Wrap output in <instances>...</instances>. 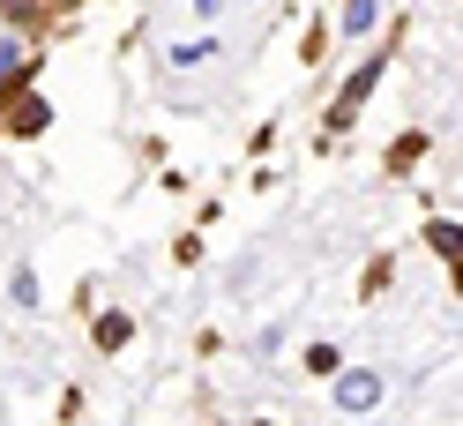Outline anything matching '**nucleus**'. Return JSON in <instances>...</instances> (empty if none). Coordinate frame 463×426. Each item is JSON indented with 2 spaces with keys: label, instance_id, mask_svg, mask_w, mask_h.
Here are the masks:
<instances>
[{
  "label": "nucleus",
  "instance_id": "f257e3e1",
  "mask_svg": "<svg viewBox=\"0 0 463 426\" xmlns=\"http://www.w3.org/2000/svg\"><path fill=\"white\" fill-rule=\"evenodd\" d=\"M389 61H396V38H389V45H373L366 61H359L352 75L336 82V98L322 105V142H336V135H352V128H359V112H366V98H373V90H382Z\"/></svg>",
  "mask_w": 463,
  "mask_h": 426
},
{
  "label": "nucleus",
  "instance_id": "f03ea898",
  "mask_svg": "<svg viewBox=\"0 0 463 426\" xmlns=\"http://www.w3.org/2000/svg\"><path fill=\"white\" fill-rule=\"evenodd\" d=\"M52 128V105L38 90V75H23L15 90H0V135H15V142H38Z\"/></svg>",
  "mask_w": 463,
  "mask_h": 426
},
{
  "label": "nucleus",
  "instance_id": "7ed1b4c3",
  "mask_svg": "<svg viewBox=\"0 0 463 426\" xmlns=\"http://www.w3.org/2000/svg\"><path fill=\"white\" fill-rule=\"evenodd\" d=\"M382 396H389V382L382 374H373V366H336V374H329V404L336 412H382Z\"/></svg>",
  "mask_w": 463,
  "mask_h": 426
},
{
  "label": "nucleus",
  "instance_id": "20e7f679",
  "mask_svg": "<svg viewBox=\"0 0 463 426\" xmlns=\"http://www.w3.org/2000/svg\"><path fill=\"white\" fill-rule=\"evenodd\" d=\"M433 254H441V270H449V284L463 292V224L456 217H426V232H419Z\"/></svg>",
  "mask_w": 463,
  "mask_h": 426
},
{
  "label": "nucleus",
  "instance_id": "39448f33",
  "mask_svg": "<svg viewBox=\"0 0 463 426\" xmlns=\"http://www.w3.org/2000/svg\"><path fill=\"white\" fill-rule=\"evenodd\" d=\"M426 150H433V135H426V128H403V135L389 142V157H382V173H389V180H411L419 165H426Z\"/></svg>",
  "mask_w": 463,
  "mask_h": 426
},
{
  "label": "nucleus",
  "instance_id": "423d86ee",
  "mask_svg": "<svg viewBox=\"0 0 463 426\" xmlns=\"http://www.w3.org/2000/svg\"><path fill=\"white\" fill-rule=\"evenodd\" d=\"M38 68H45V61L31 52V38H23V31H0V90H15V82L38 75Z\"/></svg>",
  "mask_w": 463,
  "mask_h": 426
},
{
  "label": "nucleus",
  "instance_id": "0eeeda50",
  "mask_svg": "<svg viewBox=\"0 0 463 426\" xmlns=\"http://www.w3.org/2000/svg\"><path fill=\"white\" fill-rule=\"evenodd\" d=\"M90 345H98V352H128V345H135V315H120V307L90 315Z\"/></svg>",
  "mask_w": 463,
  "mask_h": 426
},
{
  "label": "nucleus",
  "instance_id": "6e6552de",
  "mask_svg": "<svg viewBox=\"0 0 463 426\" xmlns=\"http://www.w3.org/2000/svg\"><path fill=\"white\" fill-rule=\"evenodd\" d=\"M0 23L23 31V38H38V31H52V0H0Z\"/></svg>",
  "mask_w": 463,
  "mask_h": 426
},
{
  "label": "nucleus",
  "instance_id": "1a4fd4ad",
  "mask_svg": "<svg viewBox=\"0 0 463 426\" xmlns=\"http://www.w3.org/2000/svg\"><path fill=\"white\" fill-rule=\"evenodd\" d=\"M217 52H224L217 31H202V38H172V45H165V68H202V61H217Z\"/></svg>",
  "mask_w": 463,
  "mask_h": 426
},
{
  "label": "nucleus",
  "instance_id": "9d476101",
  "mask_svg": "<svg viewBox=\"0 0 463 426\" xmlns=\"http://www.w3.org/2000/svg\"><path fill=\"white\" fill-rule=\"evenodd\" d=\"M373 23H382V0H336V31L344 38H373Z\"/></svg>",
  "mask_w": 463,
  "mask_h": 426
},
{
  "label": "nucleus",
  "instance_id": "9b49d317",
  "mask_svg": "<svg viewBox=\"0 0 463 426\" xmlns=\"http://www.w3.org/2000/svg\"><path fill=\"white\" fill-rule=\"evenodd\" d=\"M389 277H396V254H373L366 277H359V292H366V299H382V292H389Z\"/></svg>",
  "mask_w": 463,
  "mask_h": 426
},
{
  "label": "nucleus",
  "instance_id": "f8f14e48",
  "mask_svg": "<svg viewBox=\"0 0 463 426\" xmlns=\"http://www.w3.org/2000/svg\"><path fill=\"white\" fill-rule=\"evenodd\" d=\"M8 299L23 307V315L38 307V277H31V262H15V270H8Z\"/></svg>",
  "mask_w": 463,
  "mask_h": 426
},
{
  "label": "nucleus",
  "instance_id": "ddd939ff",
  "mask_svg": "<svg viewBox=\"0 0 463 426\" xmlns=\"http://www.w3.org/2000/svg\"><path fill=\"white\" fill-rule=\"evenodd\" d=\"M336 366H344V352H336V345H307V374H314V382H329Z\"/></svg>",
  "mask_w": 463,
  "mask_h": 426
},
{
  "label": "nucleus",
  "instance_id": "4468645a",
  "mask_svg": "<svg viewBox=\"0 0 463 426\" xmlns=\"http://www.w3.org/2000/svg\"><path fill=\"white\" fill-rule=\"evenodd\" d=\"M187 8H194L202 23H217V15H224V0H187Z\"/></svg>",
  "mask_w": 463,
  "mask_h": 426
}]
</instances>
